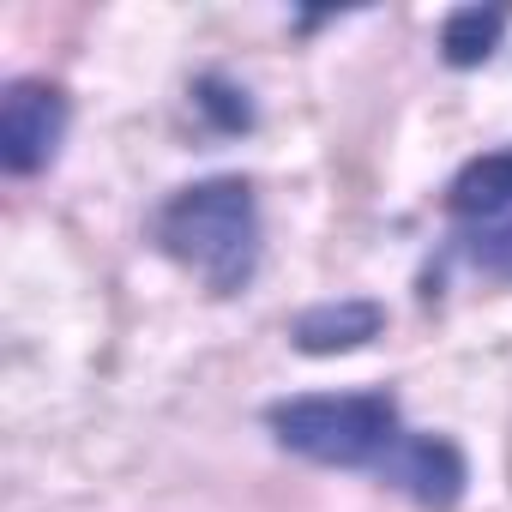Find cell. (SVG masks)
Instances as JSON below:
<instances>
[{
  "label": "cell",
  "instance_id": "cell-6",
  "mask_svg": "<svg viewBox=\"0 0 512 512\" xmlns=\"http://www.w3.org/2000/svg\"><path fill=\"white\" fill-rule=\"evenodd\" d=\"M452 211L458 217H506L512 211V151H488L476 157L458 181H452Z\"/></svg>",
  "mask_w": 512,
  "mask_h": 512
},
{
  "label": "cell",
  "instance_id": "cell-5",
  "mask_svg": "<svg viewBox=\"0 0 512 512\" xmlns=\"http://www.w3.org/2000/svg\"><path fill=\"white\" fill-rule=\"evenodd\" d=\"M380 308L374 302H326V308H308L296 320V350L308 356H338V350H362L368 338H380Z\"/></svg>",
  "mask_w": 512,
  "mask_h": 512
},
{
  "label": "cell",
  "instance_id": "cell-4",
  "mask_svg": "<svg viewBox=\"0 0 512 512\" xmlns=\"http://www.w3.org/2000/svg\"><path fill=\"white\" fill-rule=\"evenodd\" d=\"M380 476L392 488H404L416 506H434V512L458 506V494H464V458L440 434H398V446L380 458Z\"/></svg>",
  "mask_w": 512,
  "mask_h": 512
},
{
  "label": "cell",
  "instance_id": "cell-2",
  "mask_svg": "<svg viewBox=\"0 0 512 512\" xmlns=\"http://www.w3.org/2000/svg\"><path fill=\"white\" fill-rule=\"evenodd\" d=\"M272 428L290 452L314 464H380L398 446V410L380 392H344V398H290L272 410Z\"/></svg>",
  "mask_w": 512,
  "mask_h": 512
},
{
  "label": "cell",
  "instance_id": "cell-3",
  "mask_svg": "<svg viewBox=\"0 0 512 512\" xmlns=\"http://www.w3.org/2000/svg\"><path fill=\"white\" fill-rule=\"evenodd\" d=\"M61 133H67V97L55 85L25 79L7 91V103H0V163L13 175H37L55 157Z\"/></svg>",
  "mask_w": 512,
  "mask_h": 512
},
{
  "label": "cell",
  "instance_id": "cell-1",
  "mask_svg": "<svg viewBox=\"0 0 512 512\" xmlns=\"http://www.w3.org/2000/svg\"><path fill=\"white\" fill-rule=\"evenodd\" d=\"M157 235H163V247L181 266H193L217 296H229V290H241L253 278V260H260V211H253V187L235 181V175L199 181V187L169 199Z\"/></svg>",
  "mask_w": 512,
  "mask_h": 512
},
{
  "label": "cell",
  "instance_id": "cell-7",
  "mask_svg": "<svg viewBox=\"0 0 512 512\" xmlns=\"http://www.w3.org/2000/svg\"><path fill=\"white\" fill-rule=\"evenodd\" d=\"M500 13H482V7H458L452 19H446V31H440V49H446V61L452 67H482L488 55H494V43H500Z\"/></svg>",
  "mask_w": 512,
  "mask_h": 512
}]
</instances>
